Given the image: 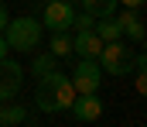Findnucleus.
<instances>
[{
    "instance_id": "obj_10",
    "label": "nucleus",
    "mask_w": 147,
    "mask_h": 127,
    "mask_svg": "<svg viewBox=\"0 0 147 127\" xmlns=\"http://www.w3.org/2000/svg\"><path fill=\"white\" fill-rule=\"evenodd\" d=\"M28 120H31V113L24 103H3L0 100V127H21Z\"/></svg>"
},
{
    "instance_id": "obj_17",
    "label": "nucleus",
    "mask_w": 147,
    "mask_h": 127,
    "mask_svg": "<svg viewBox=\"0 0 147 127\" xmlns=\"http://www.w3.org/2000/svg\"><path fill=\"white\" fill-rule=\"evenodd\" d=\"M7 21H10V14H7V7H3V0H0V31L7 28Z\"/></svg>"
},
{
    "instance_id": "obj_1",
    "label": "nucleus",
    "mask_w": 147,
    "mask_h": 127,
    "mask_svg": "<svg viewBox=\"0 0 147 127\" xmlns=\"http://www.w3.org/2000/svg\"><path fill=\"white\" fill-rule=\"evenodd\" d=\"M75 100V86L69 76H62L58 69L41 76L38 79V89H34V103L41 113H58V110H69Z\"/></svg>"
},
{
    "instance_id": "obj_19",
    "label": "nucleus",
    "mask_w": 147,
    "mask_h": 127,
    "mask_svg": "<svg viewBox=\"0 0 147 127\" xmlns=\"http://www.w3.org/2000/svg\"><path fill=\"white\" fill-rule=\"evenodd\" d=\"M7 52H10V48H7V41H3V35H0V58H7Z\"/></svg>"
},
{
    "instance_id": "obj_6",
    "label": "nucleus",
    "mask_w": 147,
    "mask_h": 127,
    "mask_svg": "<svg viewBox=\"0 0 147 127\" xmlns=\"http://www.w3.org/2000/svg\"><path fill=\"white\" fill-rule=\"evenodd\" d=\"M69 110H72L75 120L89 124V120H99L103 117V100H99V93H75V100H72Z\"/></svg>"
},
{
    "instance_id": "obj_16",
    "label": "nucleus",
    "mask_w": 147,
    "mask_h": 127,
    "mask_svg": "<svg viewBox=\"0 0 147 127\" xmlns=\"http://www.w3.org/2000/svg\"><path fill=\"white\" fill-rule=\"evenodd\" d=\"M92 24H96V17H92L89 10H82V14L75 10V21H72V28H75V31H82V28H92Z\"/></svg>"
},
{
    "instance_id": "obj_9",
    "label": "nucleus",
    "mask_w": 147,
    "mask_h": 127,
    "mask_svg": "<svg viewBox=\"0 0 147 127\" xmlns=\"http://www.w3.org/2000/svg\"><path fill=\"white\" fill-rule=\"evenodd\" d=\"M116 21H120V31H123V35H127V38H130L134 45H140V41L147 38V28H144L140 14H137L134 7H127V10H123V14H120Z\"/></svg>"
},
{
    "instance_id": "obj_14",
    "label": "nucleus",
    "mask_w": 147,
    "mask_h": 127,
    "mask_svg": "<svg viewBox=\"0 0 147 127\" xmlns=\"http://www.w3.org/2000/svg\"><path fill=\"white\" fill-rule=\"evenodd\" d=\"M120 0H82V10H89L92 17H103V14H113Z\"/></svg>"
},
{
    "instance_id": "obj_11",
    "label": "nucleus",
    "mask_w": 147,
    "mask_h": 127,
    "mask_svg": "<svg viewBox=\"0 0 147 127\" xmlns=\"http://www.w3.org/2000/svg\"><path fill=\"white\" fill-rule=\"evenodd\" d=\"M92 31H96L103 41H116V38H123V31H120V21H116L113 14H103V17H96Z\"/></svg>"
},
{
    "instance_id": "obj_2",
    "label": "nucleus",
    "mask_w": 147,
    "mask_h": 127,
    "mask_svg": "<svg viewBox=\"0 0 147 127\" xmlns=\"http://www.w3.org/2000/svg\"><path fill=\"white\" fill-rule=\"evenodd\" d=\"M3 35V41L10 52H21V55H28V52H34L38 45H41V21L38 17H14V21H7V28L0 31Z\"/></svg>"
},
{
    "instance_id": "obj_18",
    "label": "nucleus",
    "mask_w": 147,
    "mask_h": 127,
    "mask_svg": "<svg viewBox=\"0 0 147 127\" xmlns=\"http://www.w3.org/2000/svg\"><path fill=\"white\" fill-rule=\"evenodd\" d=\"M120 3H123V7H134V10H137L140 3H147V0H120Z\"/></svg>"
},
{
    "instance_id": "obj_3",
    "label": "nucleus",
    "mask_w": 147,
    "mask_h": 127,
    "mask_svg": "<svg viewBox=\"0 0 147 127\" xmlns=\"http://www.w3.org/2000/svg\"><path fill=\"white\" fill-rule=\"evenodd\" d=\"M96 62L110 76H127V72L137 69V52H134V45H127V41L116 38V41H103V52H99Z\"/></svg>"
},
{
    "instance_id": "obj_5",
    "label": "nucleus",
    "mask_w": 147,
    "mask_h": 127,
    "mask_svg": "<svg viewBox=\"0 0 147 127\" xmlns=\"http://www.w3.org/2000/svg\"><path fill=\"white\" fill-rule=\"evenodd\" d=\"M69 79H72L75 93H99V86H103V69H99L96 58H79V65H75V72Z\"/></svg>"
},
{
    "instance_id": "obj_20",
    "label": "nucleus",
    "mask_w": 147,
    "mask_h": 127,
    "mask_svg": "<svg viewBox=\"0 0 147 127\" xmlns=\"http://www.w3.org/2000/svg\"><path fill=\"white\" fill-rule=\"evenodd\" d=\"M140 45H144V55H147V38H144V41H140Z\"/></svg>"
},
{
    "instance_id": "obj_4",
    "label": "nucleus",
    "mask_w": 147,
    "mask_h": 127,
    "mask_svg": "<svg viewBox=\"0 0 147 127\" xmlns=\"http://www.w3.org/2000/svg\"><path fill=\"white\" fill-rule=\"evenodd\" d=\"M75 21V7L72 0H48L45 3V14H41V28L48 31H69Z\"/></svg>"
},
{
    "instance_id": "obj_7",
    "label": "nucleus",
    "mask_w": 147,
    "mask_h": 127,
    "mask_svg": "<svg viewBox=\"0 0 147 127\" xmlns=\"http://www.w3.org/2000/svg\"><path fill=\"white\" fill-rule=\"evenodd\" d=\"M24 83V69L10 58H0V100H10L17 96V89Z\"/></svg>"
},
{
    "instance_id": "obj_8",
    "label": "nucleus",
    "mask_w": 147,
    "mask_h": 127,
    "mask_svg": "<svg viewBox=\"0 0 147 127\" xmlns=\"http://www.w3.org/2000/svg\"><path fill=\"white\" fill-rule=\"evenodd\" d=\"M72 52H79V58H99L103 38L92 28H82V31H75V38H72Z\"/></svg>"
},
{
    "instance_id": "obj_15",
    "label": "nucleus",
    "mask_w": 147,
    "mask_h": 127,
    "mask_svg": "<svg viewBox=\"0 0 147 127\" xmlns=\"http://www.w3.org/2000/svg\"><path fill=\"white\" fill-rule=\"evenodd\" d=\"M137 96H147V62H137Z\"/></svg>"
},
{
    "instance_id": "obj_13",
    "label": "nucleus",
    "mask_w": 147,
    "mask_h": 127,
    "mask_svg": "<svg viewBox=\"0 0 147 127\" xmlns=\"http://www.w3.org/2000/svg\"><path fill=\"white\" fill-rule=\"evenodd\" d=\"M55 58H65V55H72V38L65 35V31H51V48H48Z\"/></svg>"
},
{
    "instance_id": "obj_12",
    "label": "nucleus",
    "mask_w": 147,
    "mask_h": 127,
    "mask_svg": "<svg viewBox=\"0 0 147 127\" xmlns=\"http://www.w3.org/2000/svg\"><path fill=\"white\" fill-rule=\"evenodd\" d=\"M55 69H58V58H55L51 52L38 55L34 62H31V76H34V79H41V76H48V72H55Z\"/></svg>"
}]
</instances>
